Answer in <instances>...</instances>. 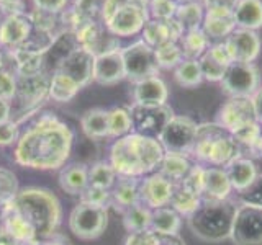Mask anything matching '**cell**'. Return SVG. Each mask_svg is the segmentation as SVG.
Masks as SVG:
<instances>
[{
    "label": "cell",
    "instance_id": "1",
    "mask_svg": "<svg viewBox=\"0 0 262 245\" xmlns=\"http://www.w3.org/2000/svg\"><path fill=\"white\" fill-rule=\"evenodd\" d=\"M71 128L54 114L45 113L20 136L15 147V162L35 170H57L64 167L72 151Z\"/></svg>",
    "mask_w": 262,
    "mask_h": 245
},
{
    "label": "cell",
    "instance_id": "2",
    "mask_svg": "<svg viewBox=\"0 0 262 245\" xmlns=\"http://www.w3.org/2000/svg\"><path fill=\"white\" fill-rule=\"evenodd\" d=\"M164 154L158 139L129 133L112 144L110 163L118 177L143 178L158 170Z\"/></svg>",
    "mask_w": 262,
    "mask_h": 245
},
{
    "label": "cell",
    "instance_id": "3",
    "mask_svg": "<svg viewBox=\"0 0 262 245\" xmlns=\"http://www.w3.org/2000/svg\"><path fill=\"white\" fill-rule=\"evenodd\" d=\"M8 204H12V208L35 229L38 240L54 235L59 229L61 204L51 191L35 186L25 188Z\"/></svg>",
    "mask_w": 262,
    "mask_h": 245
},
{
    "label": "cell",
    "instance_id": "4",
    "mask_svg": "<svg viewBox=\"0 0 262 245\" xmlns=\"http://www.w3.org/2000/svg\"><path fill=\"white\" fill-rule=\"evenodd\" d=\"M188 155L200 165L225 168L241 157L243 149L228 129L218 122H205L196 128L195 142Z\"/></svg>",
    "mask_w": 262,
    "mask_h": 245
},
{
    "label": "cell",
    "instance_id": "5",
    "mask_svg": "<svg viewBox=\"0 0 262 245\" xmlns=\"http://www.w3.org/2000/svg\"><path fill=\"white\" fill-rule=\"evenodd\" d=\"M237 204L233 200H202L190 216L188 227L192 232L205 242H223L231 237V229Z\"/></svg>",
    "mask_w": 262,
    "mask_h": 245
},
{
    "label": "cell",
    "instance_id": "6",
    "mask_svg": "<svg viewBox=\"0 0 262 245\" xmlns=\"http://www.w3.org/2000/svg\"><path fill=\"white\" fill-rule=\"evenodd\" d=\"M49 79H51L49 72H39L35 76H16V93L12 102L15 103L13 111L16 116H20L16 119L18 125L25 116L33 114L49 98Z\"/></svg>",
    "mask_w": 262,
    "mask_h": 245
},
{
    "label": "cell",
    "instance_id": "7",
    "mask_svg": "<svg viewBox=\"0 0 262 245\" xmlns=\"http://www.w3.org/2000/svg\"><path fill=\"white\" fill-rule=\"evenodd\" d=\"M108 226V209L94 204L80 203L71 211L69 229L82 240L98 239Z\"/></svg>",
    "mask_w": 262,
    "mask_h": 245
},
{
    "label": "cell",
    "instance_id": "8",
    "mask_svg": "<svg viewBox=\"0 0 262 245\" xmlns=\"http://www.w3.org/2000/svg\"><path fill=\"white\" fill-rule=\"evenodd\" d=\"M128 110L131 116L133 133L158 139V141L164 128L167 126V122L174 118V111H172L167 105L149 106V105L135 103Z\"/></svg>",
    "mask_w": 262,
    "mask_h": 245
},
{
    "label": "cell",
    "instance_id": "9",
    "mask_svg": "<svg viewBox=\"0 0 262 245\" xmlns=\"http://www.w3.org/2000/svg\"><path fill=\"white\" fill-rule=\"evenodd\" d=\"M121 56L123 64H125L126 79L139 82L143 79L158 76L159 65L158 61H156L154 49L147 46L143 39L121 49Z\"/></svg>",
    "mask_w": 262,
    "mask_h": 245
},
{
    "label": "cell",
    "instance_id": "10",
    "mask_svg": "<svg viewBox=\"0 0 262 245\" xmlns=\"http://www.w3.org/2000/svg\"><path fill=\"white\" fill-rule=\"evenodd\" d=\"M229 239L234 245H262V208L237 204Z\"/></svg>",
    "mask_w": 262,
    "mask_h": 245
},
{
    "label": "cell",
    "instance_id": "11",
    "mask_svg": "<svg viewBox=\"0 0 262 245\" xmlns=\"http://www.w3.org/2000/svg\"><path fill=\"white\" fill-rule=\"evenodd\" d=\"M221 88L229 96H249L259 90V74L254 64L248 62H231L228 65L223 79H221Z\"/></svg>",
    "mask_w": 262,
    "mask_h": 245
},
{
    "label": "cell",
    "instance_id": "12",
    "mask_svg": "<svg viewBox=\"0 0 262 245\" xmlns=\"http://www.w3.org/2000/svg\"><path fill=\"white\" fill-rule=\"evenodd\" d=\"M196 128L199 125L192 118L174 114V118L167 122V126L161 133L159 142L166 152H179L188 155L195 142Z\"/></svg>",
    "mask_w": 262,
    "mask_h": 245
},
{
    "label": "cell",
    "instance_id": "13",
    "mask_svg": "<svg viewBox=\"0 0 262 245\" xmlns=\"http://www.w3.org/2000/svg\"><path fill=\"white\" fill-rule=\"evenodd\" d=\"M76 39L80 47L87 49L94 56H100L120 49L118 38L106 30L102 20H87L76 30Z\"/></svg>",
    "mask_w": 262,
    "mask_h": 245
},
{
    "label": "cell",
    "instance_id": "14",
    "mask_svg": "<svg viewBox=\"0 0 262 245\" xmlns=\"http://www.w3.org/2000/svg\"><path fill=\"white\" fill-rule=\"evenodd\" d=\"M149 20L147 4H129L115 12L108 20L105 21V27L113 36H133L143 31L144 24Z\"/></svg>",
    "mask_w": 262,
    "mask_h": 245
},
{
    "label": "cell",
    "instance_id": "15",
    "mask_svg": "<svg viewBox=\"0 0 262 245\" xmlns=\"http://www.w3.org/2000/svg\"><path fill=\"white\" fill-rule=\"evenodd\" d=\"M174 186L176 185L159 172L146 175L139 180V203L151 211L169 206Z\"/></svg>",
    "mask_w": 262,
    "mask_h": 245
},
{
    "label": "cell",
    "instance_id": "16",
    "mask_svg": "<svg viewBox=\"0 0 262 245\" xmlns=\"http://www.w3.org/2000/svg\"><path fill=\"white\" fill-rule=\"evenodd\" d=\"M94 65H95V56L92 53H89L84 47H77L76 51H72L69 56H66L64 59L57 64V67L54 70L68 76L69 79L76 82L80 88H84L94 80Z\"/></svg>",
    "mask_w": 262,
    "mask_h": 245
},
{
    "label": "cell",
    "instance_id": "17",
    "mask_svg": "<svg viewBox=\"0 0 262 245\" xmlns=\"http://www.w3.org/2000/svg\"><path fill=\"white\" fill-rule=\"evenodd\" d=\"M254 102L249 96H229V100L218 111L216 122L233 133L249 121H256Z\"/></svg>",
    "mask_w": 262,
    "mask_h": 245
},
{
    "label": "cell",
    "instance_id": "18",
    "mask_svg": "<svg viewBox=\"0 0 262 245\" xmlns=\"http://www.w3.org/2000/svg\"><path fill=\"white\" fill-rule=\"evenodd\" d=\"M233 62L252 64L260 53V38L256 31L237 28L225 41Z\"/></svg>",
    "mask_w": 262,
    "mask_h": 245
},
{
    "label": "cell",
    "instance_id": "19",
    "mask_svg": "<svg viewBox=\"0 0 262 245\" xmlns=\"http://www.w3.org/2000/svg\"><path fill=\"white\" fill-rule=\"evenodd\" d=\"M33 24L28 13L25 15H10L4 16L0 23V47L5 51H13L23 46L28 39Z\"/></svg>",
    "mask_w": 262,
    "mask_h": 245
},
{
    "label": "cell",
    "instance_id": "20",
    "mask_svg": "<svg viewBox=\"0 0 262 245\" xmlns=\"http://www.w3.org/2000/svg\"><path fill=\"white\" fill-rule=\"evenodd\" d=\"M143 41L152 49L166 43H179L184 36V30L176 18L169 20H154L149 18L143 28Z\"/></svg>",
    "mask_w": 262,
    "mask_h": 245
},
{
    "label": "cell",
    "instance_id": "21",
    "mask_svg": "<svg viewBox=\"0 0 262 245\" xmlns=\"http://www.w3.org/2000/svg\"><path fill=\"white\" fill-rule=\"evenodd\" d=\"M126 79L125 64H123L121 49L95 56L94 80L100 85H115Z\"/></svg>",
    "mask_w": 262,
    "mask_h": 245
},
{
    "label": "cell",
    "instance_id": "22",
    "mask_svg": "<svg viewBox=\"0 0 262 245\" xmlns=\"http://www.w3.org/2000/svg\"><path fill=\"white\" fill-rule=\"evenodd\" d=\"M167 96H169V90L166 82L158 76L135 82L133 98L135 103L138 105H149V106L166 105Z\"/></svg>",
    "mask_w": 262,
    "mask_h": 245
},
{
    "label": "cell",
    "instance_id": "23",
    "mask_svg": "<svg viewBox=\"0 0 262 245\" xmlns=\"http://www.w3.org/2000/svg\"><path fill=\"white\" fill-rule=\"evenodd\" d=\"M233 186L226 175L225 168L220 167H205L203 172V190L202 200H228L233 193Z\"/></svg>",
    "mask_w": 262,
    "mask_h": 245
},
{
    "label": "cell",
    "instance_id": "24",
    "mask_svg": "<svg viewBox=\"0 0 262 245\" xmlns=\"http://www.w3.org/2000/svg\"><path fill=\"white\" fill-rule=\"evenodd\" d=\"M0 223H2L5 235L12 242L38 240L35 229H33L27 220L12 208V204H7V206L2 208V212H0Z\"/></svg>",
    "mask_w": 262,
    "mask_h": 245
},
{
    "label": "cell",
    "instance_id": "25",
    "mask_svg": "<svg viewBox=\"0 0 262 245\" xmlns=\"http://www.w3.org/2000/svg\"><path fill=\"white\" fill-rule=\"evenodd\" d=\"M139 180L131 177H118L112 188V208L120 214L125 209L139 203Z\"/></svg>",
    "mask_w": 262,
    "mask_h": 245
},
{
    "label": "cell",
    "instance_id": "26",
    "mask_svg": "<svg viewBox=\"0 0 262 245\" xmlns=\"http://www.w3.org/2000/svg\"><path fill=\"white\" fill-rule=\"evenodd\" d=\"M195 162L190 155L179 154V152H166L158 167V172L166 178H169L172 183L177 185L187 177L188 172L192 170Z\"/></svg>",
    "mask_w": 262,
    "mask_h": 245
},
{
    "label": "cell",
    "instance_id": "27",
    "mask_svg": "<svg viewBox=\"0 0 262 245\" xmlns=\"http://www.w3.org/2000/svg\"><path fill=\"white\" fill-rule=\"evenodd\" d=\"M225 170H226V175L229 178V182H231L233 190L236 193L243 191L244 188H248L254 180H256V177L259 175L254 160L249 157H243V155L234 159L229 165H226Z\"/></svg>",
    "mask_w": 262,
    "mask_h": 245
},
{
    "label": "cell",
    "instance_id": "28",
    "mask_svg": "<svg viewBox=\"0 0 262 245\" xmlns=\"http://www.w3.org/2000/svg\"><path fill=\"white\" fill-rule=\"evenodd\" d=\"M202 30L208 38H228L236 30V23L233 18V12L213 10L207 12L203 16Z\"/></svg>",
    "mask_w": 262,
    "mask_h": 245
},
{
    "label": "cell",
    "instance_id": "29",
    "mask_svg": "<svg viewBox=\"0 0 262 245\" xmlns=\"http://www.w3.org/2000/svg\"><path fill=\"white\" fill-rule=\"evenodd\" d=\"M8 59H12L15 64V74L16 76H35L39 72H46L45 69V54H38L28 51V49H13L7 51Z\"/></svg>",
    "mask_w": 262,
    "mask_h": 245
},
{
    "label": "cell",
    "instance_id": "30",
    "mask_svg": "<svg viewBox=\"0 0 262 245\" xmlns=\"http://www.w3.org/2000/svg\"><path fill=\"white\" fill-rule=\"evenodd\" d=\"M59 185L69 194L80 196L89 186V167L84 163H71L61 168Z\"/></svg>",
    "mask_w": 262,
    "mask_h": 245
},
{
    "label": "cell",
    "instance_id": "31",
    "mask_svg": "<svg viewBox=\"0 0 262 245\" xmlns=\"http://www.w3.org/2000/svg\"><path fill=\"white\" fill-rule=\"evenodd\" d=\"M236 27L256 31L262 27V0H239L233 12Z\"/></svg>",
    "mask_w": 262,
    "mask_h": 245
},
{
    "label": "cell",
    "instance_id": "32",
    "mask_svg": "<svg viewBox=\"0 0 262 245\" xmlns=\"http://www.w3.org/2000/svg\"><path fill=\"white\" fill-rule=\"evenodd\" d=\"M80 126L84 134L90 139L110 137L108 134V111L103 108L87 110L80 118Z\"/></svg>",
    "mask_w": 262,
    "mask_h": 245
},
{
    "label": "cell",
    "instance_id": "33",
    "mask_svg": "<svg viewBox=\"0 0 262 245\" xmlns=\"http://www.w3.org/2000/svg\"><path fill=\"white\" fill-rule=\"evenodd\" d=\"M80 87L64 74L54 70L49 79V98L57 103H68L79 93Z\"/></svg>",
    "mask_w": 262,
    "mask_h": 245
},
{
    "label": "cell",
    "instance_id": "34",
    "mask_svg": "<svg viewBox=\"0 0 262 245\" xmlns=\"http://www.w3.org/2000/svg\"><path fill=\"white\" fill-rule=\"evenodd\" d=\"M180 47H182L184 53V59H196L208 51L210 47V38L205 35V31L202 28L199 30H192L184 33V36L179 41Z\"/></svg>",
    "mask_w": 262,
    "mask_h": 245
},
{
    "label": "cell",
    "instance_id": "35",
    "mask_svg": "<svg viewBox=\"0 0 262 245\" xmlns=\"http://www.w3.org/2000/svg\"><path fill=\"white\" fill-rule=\"evenodd\" d=\"M182 220L180 214L174 211L170 206H162L158 209H152L151 216V229L161 234H179V229Z\"/></svg>",
    "mask_w": 262,
    "mask_h": 245
},
{
    "label": "cell",
    "instance_id": "36",
    "mask_svg": "<svg viewBox=\"0 0 262 245\" xmlns=\"http://www.w3.org/2000/svg\"><path fill=\"white\" fill-rule=\"evenodd\" d=\"M121 216H123V226H125L128 234L141 232V231L151 229L152 211L149 208L143 206L141 203H138V204H135V206L125 209L121 212Z\"/></svg>",
    "mask_w": 262,
    "mask_h": 245
},
{
    "label": "cell",
    "instance_id": "37",
    "mask_svg": "<svg viewBox=\"0 0 262 245\" xmlns=\"http://www.w3.org/2000/svg\"><path fill=\"white\" fill-rule=\"evenodd\" d=\"M200 203H202V196L200 194H196V193H193L190 190H187L185 186L177 183L174 186V193H172L169 206L174 211H177L180 216L188 217L196 208H199Z\"/></svg>",
    "mask_w": 262,
    "mask_h": 245
},
{
    "label": "cell",
    "instance_id": "38",
    "mask_svg": "<svg viewBox=\"0 0 262 245\" xmlns=\"http://www.w3.org/2000/svg\"><path fill=\"white\" fill-rule=\"evenodd\" d=\"M203 16H205L203 5L196 4V2H188V4H180L177 7L174 18L179 21L180 28L184 30V33H187V31L202 28Z\"/></svg>",
    "mask_w": 262,
    "mask_h": 245
},
{
    "label": "cell",
    "instance_id": "39",
    "mask_svg": "<svg viewBox=\"0 0 262 245\" xmlns=\"http://www.w3.org/2000/svg\"><path fill=\"white\" fill-rule=\"evenodd\" d=\"M174 77L177 80V84L185 88H193L203 82L202 69L196 59H184L176 67Z\"/></svg>",
    "mask_w": 262,
    "mask_h": 245
},
{
    "label": "cell",
    "instance_id": "40",
    "mask_svg": "<svg viewBox=\"0 0 262 245\" xmlns=\"http://www.w3.org/2000/svg\"><path fill=\"white\" fill-rule=\"evenodd\" d=\"M117 172L112 167L110 162H97L89 168V185L103 188V190H112L115 182H117Z\"/></svg>",
    "mask_w": 262,
    "mask_h": 245
},
{
    "label": "cell",
    "instance_id": "41",
    "mask_svg": "<svg viewBox=\"0 0 262 245\" xmlns=\"http://www.w3.org/2000/svg\"><path fill=\"white\" fill-rule=\"evenodd\" d=\"M129 133H133V126H131V116L129 110L117 106V108L108 110V134L110 137H123Z\"/></svg>",
    "mask_w": 262,
    "mask_h": 245
},
{
    "label": "cell",
    "instance_id": "42",
    "mask_svg": "<svg viewBox=\"0 0 262 245\" xmlns=\"http://www.w3.org/2000/svg\"><path fill=\"white\" fill-rule=\"evenodd\" d=\"M159 69H174L184 61V53L179 43H166L154 49Z\"/></svg>",
    "mask_w": 262,
    "mask_h": 245
},
{
    "label": "cell",
    "instance_id": "43",
    "mask_svg": "<svg viewBox=\"0 0 262 245\" xmlns=\"http://www.w3.org/2000/svg\"><path fill=\"white\" fill-rule=\"evenodd\" d=\"M18 178L12 170L0 167V206H7L8 203L15 200V196L18 194Z\"/></svg>",
    "mask_w": 262,
    "mask_h": 245
},
{
    "label": "cell",
    "instance_id": "44",
    "mask_svg": "<svg viewBox=\"0 0 262 245\" xmlns=\"http://www.w3.org/2000/svg\"><path fill=\"white\" fill-rule=\"evenodd\" d=\"M233 137L237 141V144L241 145V149H251V147L259 141V137L262 134V125L256 121H249L243 125L241 128H237L233 131Z\"/></svg>",
    "mask_w": 262,
    "mask_h": 245
},
{
    "label": "cell",
    "instance_id": "45",
    "mask_svg": "<svg viewBox=\"0 0 262 245\" xmlns=\"http://www.w3.org/2000/svg\"><path fill=\"white\" fill-rule=\"evenodd\" d=\"M199 64H200V69H202L203 80H210V82H221V79H223L225 72L228 69L226 65L220 64L208 51L200 57Z\"/></svg>",
    "mask_w": 262,
    "mask_h": 245
},
{
    "label": "cell",
    "instance_id": "46",
    "mask_svg": "<svg viewBox=\"0 0 262 245\" xmlns=\"http://www.w3.org/2000/svg\"><path fill=\"white\" fill-rule=\"evenodd\" d=\"M179 4L174 0H149L147 2V12L149 18L154 20H169L174 18Z\"/></svg>",
    "mask_w": 262,
    "mask_h": 245
},
{
    "label": "cell",
    "instance_id": "47",
    "mask_svg": "<svg viewBox=\"0 0 262 245\" xmlns=\"http://www.w3.org/2000/svg\"><path fill=\"white\" fill-rule=\"evenodd\" d=\"M80 203L94 204V206H102L108 209L112 206V191L89 185L84 193L80 194Z\"/></svg>",
    "mask_w": 262,
    "mask_h": 245
},
{
    "label": "cell",
    "instance_id": "48",
    "mask_svg": "<svg viewBox=\"0 0 262 245\" xmlns=\"http://www.w3.org/2000/svg\"><path fill=\"white\" fill-rule=\"evenodd\" d=\"M237 201L249 206L262 208V174L256 177V180L243 191H237Z\"/></svg>",
    "mask_w": 262,
    "mask_h": 245
},
{
    "label": "cell",
    "instance_id": "49",
    "mask_svg": "<svg viewBox=\"0 0 262 245\" xmlns=\"http://www.w3.org/2000/svg\"><path fill=\"white\" fill-rule=\"evenodd\" d=\"M203 172H205V167L200 165V163H195L192 167V170L188 172L187 177L180 182V185L185 186L187 190H190L196 194L202 196V190H203Z\"/></svg>",
    "mask_w": 262,
    "mask_h": 245
},
{
    "label": "cell",
    "instance_id": "50",
    "mask_svg": "<svg viewBox=\"0 0 262 245\" xmlns=\"http://www.w3.org/2000/svg\"><path fill=\"white\" fill-rule=\"evenodd\" d=\"M16 93V74L12 70H0V98L12 102Z\"/></svg>",
    "mask_w": 262,
    "mask_h": 245
},
{
    "label": "cell",
    "instance_id": "51",
    "mask_svg": "<svg viewBox=\"0 0 262 245\" xmlns=\"http://www.w3.org/2000/svg\"><path fill=\"white\" fill-rule=\"evenodd\" d=\"M20 139V125L13 119L0 122V147L16 144Z\"/></svg>",
    "mask_w": 262,
    "mask_h": 245
},
{
    "label": "cell",
    "instance_id": "52",
    "mask_svg": "<svg viewBox=\"0 0 262 245\" xmlns=\"http://www.w3.org/2000/svg\"><path fill=\"white\" fill-rule=\"evenodd\" d=\"M125 245H159V232L147 229L141 232H131L128 234Z\"/></svg>",
    "mask_w": 262,
    "mask_h": 245
},
{
    "label": "cell",
    "instance_id": "53",
    "mask_svg": "<svg viewBox=\"0 0 262 245\" xmlns=\"http://www.w3.org/2000/svg\"><path fill=\"white\" fill-rule=\"evenodd\" d=\"M149 0H103V5H102V21L105 23L110 16L118 12L120 8L126 7L129 4H147Z\"/></svg>",
    "mask_w": 262,
    "mask_h": 245
},
{
    "label": "cell",
    "instance_id": "54",
    "mask_svg": "<svg viewBox=\"0 0 262 245\" xmlns=\"http://www.w3.org/2000/svg\"><path fill=\"white\" fill-rule=\"evenodd\" d=\"M33 7L38 10L51 12V13H61L66 7L71 4V0H31Z\"/></svg>",
    "mask_w": 262,
    "mask_h": 245
},
{
    "label": "cell",
    "instance_id": "55",
    "mask_svg": "<svg viewBox=\"0 0 262 245\" xmlns=\"http://www.w3.org/2000/svg\"><path fill=\"white\" fill-rule=\"evenodd\" d=\"M0 12H2L4 16L28 13L25 0H0Z\"/></svg>",
    "mask_w": 262,
    "mask_h": 245
},
{
    "label": "cell",
    "instance_id": "56",
    "mask_svg": "<svg viewBox=\"0 0 262 245\" xmlns=\"http://www.w3.org/2000/svg\"><path fill=\"white\" fill-rule=\"evenodd\" d=\"M239 0H203V7L207 12L221 10V12H234Z\"/></svg>",
    "mask_w": 262,
    "mask_h": 245
},
{
    "label": "cell",
    "instance_id": "57",
    "mask_svg": "<svg viewBox=\"0 0 262 245\" xmlns=\"http://www.w3.org/2000/svg\"><path fill=\"white\" fill-rule=\"evenodd\" d=\"M39 245H72V243H71V240L66 235L56 232L54 235L48 237V239L39 240Z\"/></svg>",
    "mask_w": 262,
    "mask_h": 245
},
{
    "label": "cell",
    "instance_id": "58",
    "mask_svg": "<svg viewBox=\"0 0 262 245\" xmlns=\"http://www.w3.org/2000/svg\"><path fill=\"white\" fill-rule=\"evenodd\" d=\"M12 119V102H7L0 98V122Z\"/></svg>",
    "mask_w": 262,
    "mask_h": 245
},
{
    "label": "cell",
    "instance_id": "59",
    "mask_svg": "<svg viewBox=\"0 0 262 245\" xmlns=\"http://www.w3.org/2000/svg\"><path fill=\"white\" fill-rule=\"evenodd\" d=\"M252 102H254V110H256V118L262 125V87H259L257 92L254 93Z\"/></svg>",
    "mask_w": 262,
    "mask_h": 245
},
{
    "label": "cell",
    "instance_id": "60",
    "mask_svg": "<svg viewBox=\"0 0 262 245\" xmlns=\"http://www.w3.org/2000/svg\"><path fill=\"white\" fill-rule=\"evenodd\" d=\"M7 51L5 49L0 47V70H4L5 69V64H7Z\"/></svg>",
    "mask_w": 262,
    "mask_h": 245
},
{
    "label": "cell",
    "instance_id": "61",
    "mask_svg": "<svg viewBox=\"0 0 262 245\" xmlns=\"http://www.w3.org/2000/svg\"><path fill=\"white\" fill-rule=\"evenodd\" d=\"M0 245H12V242H10V239H8V237L5 235L2 240H0Z\"/></svg>",
    "mask_w": 262,
    "mask_h": 245
},
{
    "label": "cell",
    "instance_id": "62",
    "mask_svg": "<svg viewBox=\"0 0 262 245\" xmlns=\"http://www.w3.org/2000/svg\"><path fill=\"white\" fill-rule=\"evenodd\" d=\"M5 237V232H4V227H2V223H0V240H2Z\"/></svg>",
    "mask_w": 262,
    "mask_h": 245
},
{
    "label": "cell",
    "instance_id": "63",
    "mask_svg": "<svg viewBox=\"0 0 262 245\" xmlns=\"http://www.w3.org/2000/svg\"><path fill=\"white\" fill-rule=\"evenodd\" d=\"M174 2H177V4L180 5V4H188V2H193V0H174Z\"/></svg>",
    "mask_w": 262,
    "mask_h": 245
},
{
    "label": "cell",
    "instance_id": "64",
    "mask_svg": "<svg viewBox=\"0 0 262 245\" xmlns=\"http://www.w3.org/2000/svg\"><path fill=\"white\" fill-rule=\"evenodd\" d=\"M2 20H4V15H2V12H0V23H2Z\"/></svg>",
    "mask_w": 262,
    "mask_h": 245
}]
</instances>
